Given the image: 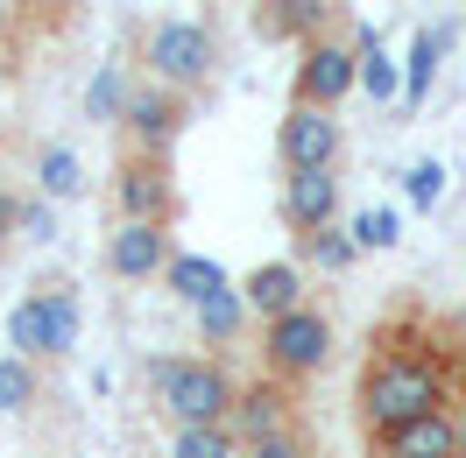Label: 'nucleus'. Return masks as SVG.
Returning a JSON list of instances; mask_svg holds the SVG:
<instances>
[{
    "label": "nucleus",
    "instance_id": "1",
    "mask_svg": "<svg viewBox=\"0 0 466 458\" xmlns=\"http://www.w3.org/2000/svg\"><path fill=\"white\" fill-rule=\"evenodd\" d=\"M431 339H403V332H381L375 353H368V367H360V388H353V402H360V430L368 437H389V430L417 423V416H438L445 402H452V388H445V360L438 353H424Z\"/></svg>",
    "mask_w": 466,
    "mask_h": 458
},
{
    "label": "nucleus",
    "instance_id": "2",
    "mask_svg": "<svg viewBox=\"0 0 466 458\" xmlns=\"http://www.w3.org/2000/svg\"><path fill=\"white\" fill-rule=\"evenodd\" d=\"M148 388H156V409L170 416V430H219L233 423V402H240V381L227 373V360H148Z\"/></svg>",
    "mask_w": 466,
    "mask_h": 458
},
{
    "label": "nucleus",
    "instance_id": "3",
    "mask_svg": "<svg viewBox=\"0 0 466 458\" xmlns=\"http://www.w3.org/2000/svg\"><path fill=\"white\" fill-rule=\"evenodd\" d=\"M142 64L156 85L170 92H205L219 78V35L205 29V22H184V15H163V22H148L142 29Z\"/></svg>",
    "mask_w": 466,
    "mask_h": 458
},
{
    "label": "nucleus",
    "instance_id": "4",
    "mask_svg": "<svg viewBox=\"0 0 466 458\" xmlns=\"http://www.w3.org/2000/svg\"><path fill=\"white\" fill-rule=\"evenodd\" d=\"M177 170L170 155H142V148H120L114 163V212L135 226H177Z\"/></svg>",
    "mask_w": 466,
    "mask_h": 458
},
{
    "label": "nucleus",
    "instance_id": "5",
    "mask_svg": "<svg viewBox=\"0 0 466 458\" xmlns=\"http://www.w3.org/2000/svg\"><path fill=\"white\" fill-rule=\"evenodd\" d=\"M7 345L22 360H64L78 345V296L71 289H35L7 311Z\"/></svg>",
    "mask_w": 466,
    "mask_h": 458
},
{
    "label": "nucleus",
    "instance_id": "6",
    "mask_svg": "<svg viewBox=\"0 0 466 458\" xmlns=\"http://www.w3.org/2000/svg\"><path fill=\"white\" fill-rule=\"evenodd\" d=\"M325 360H332V317H325L319 304L262 324V367L276 373V381H311Z\"/></svg>",
    "mask_w": 466,
    "mask_h": 458
},
{
    "label": "nucleus",
    "instance_id": "7",
    "mask_svg": "<svg viewBox=\"0 0 466 458\" xmlns=\"http://www.w3.org/2000/svg\"><path fill=\"white\" fill-rule=\"evenodd\" d=\"M353 85H360V35L325 29L319 43H304V50H297V92H290V99L339 114V99H347Z\"/></svg>",
    "mask_w": 466,
    "mask_h": 458
},
{
    "label": "nucleus",
    "instance_id": "8",
    "mask_svg": "<svg viewBox=\"0 0 466 458\" xmlns=\"http://www.w3.org/2000/svg\"><path fill=\"white\" fill-rule=\"evenodd\" d=\"M184 127H191V92H170V85H156V78H135V99H127V120H120V148L170 155Z\"/></svg>",
    "mask_w": 466,
    "mask_h": 458
},
{
    "label": "nucleus",
    "instance_id": "9",
    "mask_svg": "<svg viewBox=\"0 0 466 458\" xmlns=\"http://www.w3.org/2000/svg\"><path fill=\"white\" fill-rule=\"evenodd\" d=\"M339 148H347V127H339V114H325V106L290 99V114L276 120V155H283V170H332Z\"/></svg>",
    "mask_w": 466,
    "mask_h": 458
},
{
    "label": "nucleus",
    "instance_id": "10",
    "mask_svg": "<svg viewBox=\"0 0 466 458\" xmlns=\"http://www.w3.org/2000/svg\"><path fill=\"white\" fill-rule=\"evenodd\" d=\"M233 437L240 444H262V437H283V430H297V395H290V381H248L240 388V402H233Z\"/></svg>",
    "mask_w": 466,
    "mask_h": 458
},
{
    "label": "nucleus",
    "instance_id": "11",
    "mask_svg": "<svg viewBox=\"0 0 466 458\" xmlns=\"http://www.w3.org/2000/svg\"><path fill=\"white\" fill-rule=\"evenodd\" d=\"M170 226H135V219H120L106 233V268H114L120 283H148V275H170Z\"/></svg>",
    "mask_w": 466,
    "mask_h": 458
},
{
    "label": "nucleus",
    "instance_id": "12",
    "mask_svg": "<svg viewBox=\"0 0 466 458\" xmlns=\"http://www.w3.org/2000/svg\"><path fill=\"white\" fill-rule=\"evenodd\" d=\"M332 15H339V0H255V35L262 43H319L325 29H332Z\"/></svg>",
    "mask_w": 466,
    "mask_h": 458
},
{
    "label": "nucleus",
    "instance_id": "13",
    "mask_svg": "<svg viewBox=\"0 0 466 458\" xmlns=\"http://www.w3.org/2000/svg\"><path fill=\"white\" fill-rule=\"evenodd\" d=\"M283 219H290L297 240H304V233H325L339 219V176L332 170H290L283 176Z\"/></svg>",
    "mask_w": 466,
    "mask_h": 458
},
{
    "label": "nucleus",
    "instance_id": "14",
    "mask_svg": "<svg viewBox=\"0 0 466 458\" xmlns=\"http://www.w3.org/2000/svg\"><path fill=\"white\" fill-rule=\"evenodd\" d=\"M240 296H248V311L262 317V324H276V317H290V311L311 304L297 261H262V268H248V275H240Z\"/></svg>",
    "mask_w": 466,
    "mask_h": 458
},
{
    "label": "nucleus",
    "instance_id": "15",
    "mask_svg": "<svg viewBox=\"0 0 466 458\" xmlns=\"http://www.w3.org/2000/svg\"><path fill=\"white\" fill-rule=\"evenodd\" d=\"M381 458H460V409H438V416H417V423L389 430Z\"/></svg>",
    "mask_w": 466,
    "mask_h": 458
},
{
    "label": "nucleus",
    "instance_id": "16",
    "mask_svg": "<svg viewBox=\"0 0 466 458\" xmlns=\"http://www.w3.org/2000/svg\"><path fill=\"white\" fill-rule=\"evenodd\" d=\"M445 43H452V22L410 35V57H403V106H424L438 85V64H445Z\"/></svg>",
    "mask_w": 466,
    "mask_h": 458
},
{
    "label": "nucleus",
    "instance_id": "17",
    "mask_svg": "<svg viewBox=\"0 0 466 458\" xmlns=\"http://www.w3.org/2000/svg\"><path fill=\"white\" fill-rule=\"evenodd\" d=\"M35 191H43L50 204L86 198L92 184H86V163H78V148H64V142H43V148H35Z\"/></svg>",
    "mask_w": 466,
    "mask_h": 458
},
{
    "label": "nucleus",
    "instance_id": "18",
    "mask_svg": "<svg viewBox=\"0 0 466 458\" xmlns=\"http://www.w3.org/2000/svg\"><path fill=\"white\" fill-rule=\"evenodd\" d=\"M163 283H170L177 296H184V304L198 311V304H212L219 289H233V275H227V268H219V261H212V254H177Z\"/></svg>",
    "mask_w": 466,
    "mask_h": 458
},
{
    "label": "nucleus",
    "instance_id": "19",
    "mask_svg": "<svg viewBox=\"0 0 466 458\" xmlns=\"http://www.w3.org/2000/svg\"><path fill=\"white\" fill-rule=\"evenodd\" d=\"M127 99H135V71L127 64H99V78L86 85V120H106V127H120L127 120Z\"/></svg>",
    "mask_w": 466,
    "mask_h": 458
},
{
    "label": "nucleus",
    "instance_id": "20",
    "mask_svg": "<svg viewBox=\"0 0 466 458\" xmlns=\"http://www.w3.org/2000/svg\"><path fill=\"white\" fill-rule=\"evenodd\" d=\"M248 296H240V283L233 289H219V296H212V304H198V332H205V345H233L240 339V332H248Z\"/></svg>",
    "mask_w": 466,
    "mask_h": 458
},
{
    "label": "nucleus",
    "instance_id": "21",
    "mask_svg": "<svg viewBox=\"0 0 466 458\" xmlns=\"http://www.w3.org/2000/svg\"><path fill=\"white\" fill-rule=\"evenodd\" d=\"M360 92H368V99H403V85H396V57L381 50L375 29H360Z\"/></svg>",
    "mask_w": 466,
    "mask_h": 458
},
{
    "label": "nucleus",
    "instance_id": "22",
    "mask_svg": "<svg viewBox=\"0 0 466 458\" xmlns=\"http://www.w3.org/2000/svg\"><path fill=\"white\" fill-rule=\"evenodd\" d=\"M297 254H304V261H319V275H347L360 247H353V233L325 226V233H304V240H297Z\"/></svg>",
    "mask_w": 466,
    "mask_h": 458
},
{
    "label": "nucleus",
    "instance_id": "23",
    "mask_svg": "<svg viewBox=\"0 0 466 458\" xmlns=\"http://www.w3.org/2000/svg\"><path fill=\"white\" fill-rule=\"evenodd\" d=\"M248 444L233 437L227 423L219 430H170V458H240Z\"/></svg>",
    "mask_w": 466,
    "mask_h": 458
},
{
    "label": "nucleus",
    "instance_id": "24",
    "mask_svg": "<svg viewBox=\"0 0 466 458\" xmlns=\"http://www.w3.org/2000/svg\"><path fill=\"white\" fill-rule=\"evenodd\" d=\"M29 402H35V360L7 353V360H0V416H22Z\"/></svg>",
    "mask_w": 466,
    "mask_h": 458
},
{
    "label": "nucleus",
    "instance_id": "25",
    "mask_svg": "<svg viewBox=\"0 0 466 458\" xmlns=\"http://www.w3.org/2000/svg\"><path fill=\"white\" fill-rule=\"evenodd\" d=\"M403 240V219H396V204H368L360 219H353V247L360 254H375V247H396Z\"/></svg>",
    "mask_w": 466,
    "mask_h": 458
},
{
    "label": "nucleus",
    "instance_id": "26",
    "mask_svg": "<svg viewBox=\"0 0 466 458\" xmlns=\"http://www.w3.org/2000/svg\"><path fill=\"white\" fill-rule=\"evenodd\" d=\"M403 198L431 212V204L445 198V163H431V155H424V163H410V170H403Z\"/></svg>",
    "mask_w": 466,
    "mask_h": 458
},
{
    "label": "nucleus",
    "instance_id": "27",
    "mask_svg": "<svg viewBox=\"0 0 466 458\" xmlns=\"http://www.w3.org/2000/svg\"><path fill=\"white\" fill-rule=\"evenodd\" d=\"M240 458H319V444H311V430L297 423V430H283V437H262V444H248Z\"/></svg>",
    "mask_w": 466,
    "mask_h": 458
},
{
    "label": "nucleus",
    "instance_id": "28",
    "mask_svg": "<svg viewBox=\"0 0 466 458\" xmlns=\"http://www.w3.org/2000/svg\"><path fill=\"white\" fill-rule=\"evenodd\" d=\"M22 233H29V240H57V204L43 198V191H35L29 212H22Z\"/></svg>",
    "mask_w": 466,
    "mask_h": 458
},
{
    "label": "nucleus",
    "instance_id": "29",
    "mask_svg": "<svg viewBox=\"0 0 466 458\" xmlns=\"http://www.w3.org/2000/svg\"><path fill=\"white\" fill-rule=\"evenodd\" d=\"M22 212H29V198H15V191L0 184V247H7L15 233H22Z\"/></svg>",
    "mask_w": 466,
    "mask_h": 458
},
{
    "label": "nucleus",
    "instance_id": "30",
    "mask_svg": "<svg viewBox=\"0 0 466 458\" xmlns=\"http://www.w3.org/2000/svg\"><path fill=\"white\" fill-rule=\"evenodd\" d=\"M22 29V7H15V0H0V50H7V35Z\"/></svg>",
    "mask_w": 466,
    "mask_h": 458
},
{
    "label": "nucleus",
    "instance_id": "31",
    "mask_svg": "<svg viewBox=\"0 0 466 458\" xmlns=\"http://www.w3.org/2000/svg\"><path fill=\"white\" fill-rule=\"evenodd\" d=\"M7 85H15V50H0V99H7Z\"/></svg>",
    "mask_w": 466,
    "mask_h": 458
},
{
    "label": "nucleus",
    "instance_id": "32",
    "mask_svg": "<svg viewBox=\"0 0 466 458\" xmlns=\"http://www.w3.org/2000/svg\"><path fill=\"white\" fill-rule=\"evenodd\" d=\"M460 458H466V402H460Z\"/></svg>",
    "mask_w": 466,
    "mask_h": 458
}]
</instances>
